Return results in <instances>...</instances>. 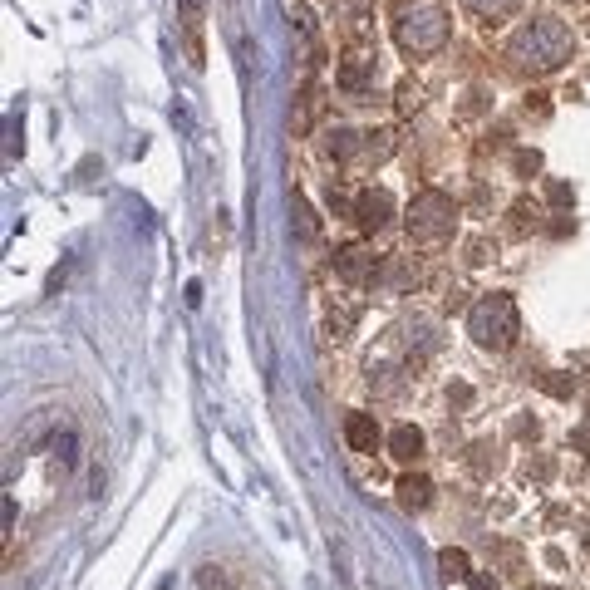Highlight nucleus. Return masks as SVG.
<instances>
[{"label": "nucleus", "instance_id": "23", "mask_svg": "<svg viewBox=\"0 0 590 590\" xmlns=\"http://www.w3.org/2000/svg\"><path fill=\"white\" fill-rule=\"evenodd\" d=\"M546 202H551V207H571V202H576L571 182H551V187H546Z\"/></svg>", "mask_w": 590, "mask_h": 590}, {"label": "nucleus", "instance_id": "14", "mask_svg": "<svg viewBox=\"0 0 590 590\" xmlns=\"http://www.w3.org/2000/svg\"><path fill=\"white\" fill-rule=\"evenodd\" d=\"M197 590H241V576L222 561H202L197 566Z\"/></svg>", "mask_w": 590, "mask_h": 590}, {"label": "nucleus", "instance_id": "11", "mask_svg": "<svg viewBox=\"0 0 590 590\" xmlns=\"http://www.w3.org/2000/svg\"><path fill=\"white\" fill-rule=\"evenodd\" d=\"M428 502H433V482H428L423 472H404V477H399V507H404V512H423Z\"/></svg>", "mask_w": 590, "mask_h": 590}, {"label": "nucleus", "instance_id": "1", "mask_svg": "<svg viewBox=\"0 0 590 590\" xmlns=\"http://www.w3.org/2000/svg\"><path fill=\"white\" fill-rule=\"evenodd\" d=\"M571 55H576V35H571V25L556 20V15H531L527 25H517L512 40H507L512 69H517V74H531V79L556 74Z\"/></svg>", "mask_w": 590, "mask_h": 590}, {"label": "nucleus", "instance_id": "32", "mask_svg": "<svg viewBox=\"0 0 590 590\" xmlns=\"http://www.w3.org/2000/svg\"><path fill=\"white\" fill-rule=\"evenodd\" d=\"M571 5H581V0H571Z\"/></svg>", "mask_w": 590, "mask_h": 590}, {"label": "nucleus", "instance_id": "31", "mask_svg": "<svg viewBox=\"0 0 590 590\" xmlns=\"http://www.w3.org/2000/svg\"><path fill=\"white\" fill-rule=\"evenodd\" d=\"M541 590H556V586H541Z\"/></svg>", "mask_w": 590, "mask_h": 590}, {"label": "nucleus", "instance_id": "5", "mask_svg": "<svg viewBox=\"0 0 590 590\" xmlns=\"http://www.w3.org/2000/svg\"><path fill=\"white\" fill-rule=\"evenodd\" d=\"M335 276L345 281V286H374L379 276H384V256L374 251V246H340L335 251Z\"/></svg>", "mask_w": 590, "mask_h": 590}, {"label": "nucleus", "instance_id": "19", "mask_svg": "<svg viewBox=\"0 0 590 590\" xmlns=\"http://www.w3.org/2000/svg\"><path fill=\"white\" fill-rule=\"evenodd\" d=\"M55 463H59V477L74 472V463H79V438H74V428L55 433Z\"/></svg>", "mask_w": 590, "mask_h": 590}, {"label": "nucleus", "instance_id": "15", "mask_svg": "<svg viewBox=\"0 0 590 590\" xmlns=\"http://www.w3.org/2000/svg\"><path fill=\"white\" fill-rule=\"evenodd\" d=\"M468 463H472V472H477V477H492V472L502 468V448H497L492 438H482V443H472V448H468Z\"/></svg>", "mask_w": 590, "mask_h": 590}, {"label": "nucleus", "instance_id": "8", "mask_svg": "<svg viewBox=\"0 0 590 590\" xmlns=\"http://www.w3.org/2000/svg\"><path fill=\"white\" fill-rule=\"evenodd\" d=\"M335 84H340V94H350V99H364V94L374 89V59H369V55H350L345 64H340Z\"/></svg>", "mask_w": 590, "mask_h": 590}, {"label": "nucleus", "instance_id": "22", "mask_svg": "<svg viewBox=\"0 0 590 590\" xmlns=\"http://www.w3.org/2000/svg\"><path fill=\"white\" fill-rule=\"evenodd\" d=\"M418 109H423V89L404 79V84H399V114H418Z\"/></svg>", "mask_w": 590, "mask_h": 590}, {"label": "nucleus", "instance_id": "26", "mask_svg": "<svg viewBox=\"0 0 590 590\" xmlns=\"http://www.w3.org/2000/svg\"><path fill=\"white\" fill-rule=\"evenodd\" d=\"M468 590H502V581H497V576H487V571H472Z\"/></svg>", "mask_w": 590, "mask_h": 590}, {"label": "nucleus", "instance_id": "6", "mask_svg": "<svg viewBox=\"0 0 590 590\" xmlns=\"http://www.w3.org/2000/svg\"><path fill=\"white\" fill-rule=\"evenodd\" d=\"M389 217H394V197H389L384 187L359 192V202H354V222H359L364 232H384V227H389Z\"/></svg>", "mask_w": 590, "mask_h": 590}, {"label": "nucleus", "instance_id": "20", "mask_svg": "<svg viewBox=\"0 0 590 590\" xmlns=\"http://www.w3.org/2000/svg\"><path fill=\"white\" fill-rule=\"evenodd\" d=\"M389 153H394V133H389V128L364 133V158H374V163H379V158H389Z\"/></svg>", "mask_w": 590, "mask_h": 590}, {"label": "nucleus", "instance_id": "7", "mask_svg": "<svg viewBox=\"0 0 590 590\" xmlns=\"http://www.w3.org/2000/svg\"><path fill=\"white\" fill-rule=\"evenodd\" d=\"M394 340H399L409 354H418V359H423V354L438 350V325H433L428 315H413V320H404V325L394 330Z\"/></svg>", "mask_w": 590, "mask_h": 590}, {"label": "nucleus", "instance_id": "16", "mask_svg": "<svg viewBox=\"0 0 590 590\" xmlns=\"http://www.w3.org/2000/svg\"><path fill=\"white\" fill-rule=\"evenodd\" d=\"M291 207H295V232H300V241H305V246H315V241H320V222H315L310 202H305V197L295 192V197H291Z\"/></svg>", "mask_w": 590, "mask_h": 590}, {"label": "nucleus", "instance_id": "30", "mask_svg": "<svg viewBox=\"0 0 590 590\" xmlns=\"http://www.w3.org/2000/svg\"><path fill=\"white\" fill-rule=\"evenodd\" d=\"M202 5H207V0H182V10H187V15H197Z\"/></svg>", "mask_w": 590, "mask_h": 590}, {"label": "nucleus", "instance_id": "28", "mask_svg": "<svg viewBox=\"0 0 590 590\" xmlns=\"http://www.w3.org/2000/svg\"><path fill=\"white\" fill-rule=\"evenodd\" d=\"M448 399H453L458 409H468V404H472V389H468V384H453V389H448Z\"/></svg>", "mask_w": 590, "mask_h": 590}, {"label": "nucleus", "instance_id": "10", "mask_svg": "<svg viewBox=\"0 0 590 590\" xmlns=\"http://www.w3.org/2000/svg\"><path fill=\"white\" fill-rule=\"evenodd\" d=\"M345 443H350L354 453H374V448H379V423H374V413H350V418H345Z\"/></svg>", "mask_w": 590, "mask_h": 590}, {"label": "nucleus", "instance_id": "21", "mask_svg": "<svg viewBox=\"0 0 590 590\" xmlns=\"http://www.w3.org/2000/svg\"><path fill=\"white\" fill-rule=\"evenodd\" d=\"M354 320H359V310H330V340H340V345H345V340H350V330H354Z\"/></svg>", "mask_w": 590, "mask_h": 590}, {"label": "nucleus", "instance_id": "29", "mask_svg": "<svg viewBox=\"0 0 590 590\" xmlns=\"http://www.w3.org/2000/svg\"><path fill=\"white\" fill-rule=\"evenodd\" d=\"M576 384H566V379H546V394H556V399H566Z\"/></svg>", "mask_w": 590, "mask_h": 590}, {"label": "nucleus", "instance_id": "24", "mask_svg": "<svg viewBox=\"0 0 590 590\" xmlns=\"http://www.w3.org/2000/svg\"><path fill=\"white\" fill-rule=\"evenodd\" d=\"M512 217H517L512 227H517V232H527V227H536V217H541V212H536V202H517V207H512Z\"/></svg>", "mask_w": 590, "mask_h": 590}, {"label": "nucleus", "instance_id": "25", "mask_svg": "<svg viewBox=\"0 0 590 590\" xmlns=\"http://www.w3.org/2000/svg\"><path fill=\"white\" fill-rule=\"evenodd\" d=\"M389 281H394V286H418V271H413L409 261H394V266H389Z\"/></svg>", "mask_w": 590, "mask_h": 590}, {"label": "nucleus", "instance_id": "4", "mask_svg": "<svg viewBox=\"0 0 590 590\" xmlns=\"http://www.w3.org/2000/svg\"><path fill=\"white\" fill-rule=\"evenodd\" d=\"M404 227H409V241H418V246H443L458 232V202L438 187H423L404 212Z\"/></svg>", "mask_w": 590, "mask_h": 590}, {"label": "nucleus", "instance_id": "18", "mask_svg": "<svg viewBox=\"0 0 590 590\" xmlns=\"http://www.w3.org/2000/svg\"><path fill=\"white\" fill-rule=\"evenodd\" d=\"M463 5H468V10L477 15V20L497 25V20H507V15H512V10H517L522 0H463Z\"/></svg>", "mask_w": 590, "mask_h": 590}, {"label": "nucleus", "instance_id": "27", "mask_svg": "<svg viewBox=\"0 0 590 590\" xmlns=\"http://www.w3.org/2000/svg\"><path fill=\"white\" fill-rule=\"evenodd\" d=\"M512 163H517V173H536L541 168V153H517Z\"/></svg>", "mask_w": 590, "mask_h": 590}, {"label": "nucleus", "instance_id": "17", "mask_svg": "<svg viewBox=\"0 0 590 590\" xmlns=\"http://www.w3.org/2000/svg\"><path fill=\"white\" fill-rule=\"evenodd\" d=\"M438 566H443V581H468V576H472L468 551H463V546H448V551H438Z\"/></svg>", "mask_w": 590, "mask_h": 590}, {"label": "nucleus", "instance_id": "2", "mask_svg": "<svg viewBox=\"0 0 590 590\" xmlns=\"http://www.w3.org/2000/svg\"><path fill=\"white\" fill-rule=\"evenodd\" d=\"M389 25H394V45L413 59L438 55L453 40V15L443 0H394Z\"/></svg>", "mask_w": 590, "mask_h": 590}, {"label": "nucleus", "instance_id": "13", "mask_svg": "<svg viewBox=\"0 0 590 590\" xmlns=\"http://www.w3.org/2000/svg\"><path fill=\"white\" fill-rule=\"evenodd\" d=\"M369 389H374L379 399L404 394V369H399V364H384V359H379V364L369 359Z\"/></svg>", "mask_w": 590, "mask_h": 590}, {"label": "nucleus", "instance_id": "9", "mask_svg": "<svg viewBox=\"0 0 590 590\" xmlns=\"http://www.w3.org/2000/svg\"><path fill=\"white\" fill-rule=\"evenodd\" d=\"M423 448H428V438H423V428H413V423H399V428L389 433V458L404 463V468H413V463L423 458Z\"/></svg>", "mask_w": 590, "mask_h": 590}, {"label": "nucleus", "instance_id": "12", "mask_svg": "<svg viewBox=\"0 0 590 590\" xmlns=\"http://www.w3.org/2000/svg\"><path fill=\"white\" fill-rule=\"evenodd\" d=\"M359 148H364V133H354L345 123H335V128L325 133V158H335V163H350Z\"/></svg>", "mask_w": 590, "mask_h": 590}, {"label": "nucleus", "instance_id": "3", "mask_svg": "<svg viewBox=\"0 0 590 590\" xmlns=\"http://www.w3.org/2000/svg\"><path fill=\"white\" fill-rule=\"evenodd\" d=\"M468 335L477 350H492V354H507L522 335V315H517V300L502 291L482 295L477 305L468 310Z\"/></svg>", "mask_w": 590, "mask_h": 590}]
</instances>
